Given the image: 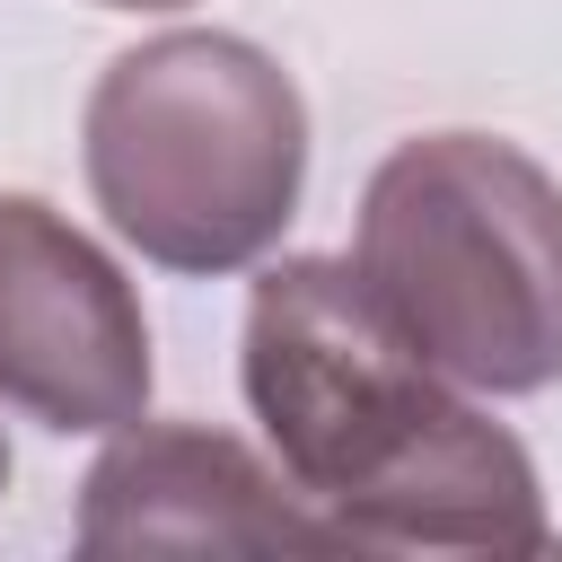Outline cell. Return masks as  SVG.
<instances>
[{"instance_id":"3957f363","label":"cell","mask_w":562,"mask_h":562,"mask_svg":"<svg viewBox=\"0 0 562 562\" xmlns=\"http://www.w3.org/2000/svg\"><path fill=\"white\" fill-rule=\"evenodd\" d=\"M351 263L439 378L474 395L562 378V184L518 140H395L360 193Z\"/></svg>"},{"instance_id":"52a82bcc","label":"cell","mask_w":562,"mask_h":562,"mask_svg":"<svg viewBox=\"0 0 562 562\" xmlns=\"http://www.w3.org/2000/svg\"><path fill=\"white\" fill-rule=\"evenodd\" d=\"M0 492H9V439H0Z\"/></svg>"},{"instance_id":"7a4b0ae2","label":"cell","mask_w":562,"mask_h":562,"mask_svg":"<svg viewBox=\"0 0 562 562\" xmlns=\"http://www.w3.org/2000/svg\"><path fill=\"white\" fill-rule=\"evenodd\" d=\"M79 158L123 246L211 281L281 246L307 184V105L263 44L176 26L97 70Z\"/></svg>"},{"instance_id":"8992f818","label":"cell","mask_w":562,"mask_h":562,"mask_svg":"<svg viewBox=\"0 0 562 562\" xmlns=\"http://www.w3.org/2000/svg\"><path fill=\"white\" fill-rule=\"evenodd\" d=\"M97 9H184V0H97Z\"/></svg>"},{"instance_id":"5b68a950","label":"cell","mask_w":562,"mask_h":562,"mask_svg":"<svg viewBox=\"0 0 562 562\" xmlns=\"http://www.w3.org/2000/svg\"><path fill=\"white\" fill-rule=\"evenodd\" d=\"M79 553H342V536L211 422H132L79 483Z\"/></svg>"},{"instance_id":"277c9868","label":"cell","mask_w":562,"mask_h":562,"mask_svg":"<svg viewBox=\"0 0 562 562\" xmlns=\"http://www.w3.org/2000/svg\"><path fill=\"white\" fill-rule=\"evenodd\" d=\"M0 404L61 439H114L149 413V316L132 281L35 193H0Z\"/></svg>"},{"instance_id":"6da1fadb","label":"cell","mask_w":562,"mask_h":562,"mask_svg":"<svg viewBox=\"0 0 562 562\" xmlns=\"http://www.w3.org/2000/svg\"><path fill=\"white\" fill-rule=\"evenodd\" d=\"M246 404L342 544L553 553L536 457L439 378L342 255H281L246 299Z\"/></svg>"}]
</instances>
